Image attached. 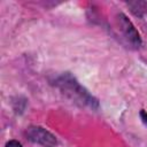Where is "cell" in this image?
<instances>
[{
    "instance_id": "cell-1",
    "label": "cell",
    "mask_w": 147,
    "mask_h": 147,
    "mask_svg": "<svg viewBox=\"0 0 147 147\" xmlns=\"http://www.w3.org/2000/svg\"><path fill=\"white\" fill-rule=\"evenodd\" d=\"M117 21H118V24L121 26L119 29L122 30V32L124 33V36L129 40V42L136 47H139L140 46V37H139L137 30L134 29V26L132 25V23L123 14L118 15Z\"/></svg>"
},
{
    "instance_id": "cell-2",
    "label": "cell",
    "mask_w": 147,
    "mask_h": 147,
    "mask_svg": "<svg viewBox=\"0 0 147 147\" xmlns=\"http://www.w3.org/2000/svg\"><path fill=\"white\" fill-rule=\"evenodd\" d=\"M28 137L30 140L42 144V145H54L56 144V139L53 134H51L48 131L44 130L42 127H31L28 132Z\"/></svg>"
},
{
    "instance_id": "cell-3",
    "label": "cell",
    "mask_w": 147,
    "mask_h": 147,
    "mask_svg": "<svg viewBox=\"0 0 147 147\" xmlns=\"http://www.w3.org/2000/svg\"><path fill=\"white\" fill-rule=\"evenodd\" d=\"M6 147H21V144L18 141H16V140H11V141L7 142Z\"/></svg>"
},
{
    "instance_id": "cell-4",
    "label": "cell",
    "mask_w": 147,
    "mask_h": 147,
    "mask_svg": "<svg viewBox=\"0 0 147 147\" xmlns=\"http://www.w3.org/2000/svg\"><path fill=\"white\" fill-rule=\"evenodd\" d=\"M140 116H141V119H142V122H144L145 124H147V113H145V111H141V113H140Z\"/></svg>"
}]
</instances>
